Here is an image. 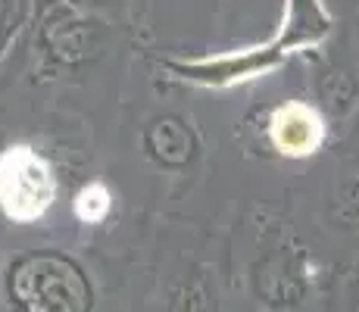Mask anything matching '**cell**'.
Here are the masks:
<instances>
[{
    "mask_svg": "<svg viewBox=\"0 0 359 312\" xmlns=\"http://www.w3.org/2000/svg\"><path fill=\"white\" fill-rule=\"evenodd\" d=\"M57 200V182L47 159L29 144H16L0 154V210L6 219L29 225L44 219Z\"/></svg>",
    "mask_w": 359,
    "mask_h": 312,
    "instance_id": "6da1fadb",
    "label": "cell"
},
{
    "mask_svg": "<svg viewBox=\"0 0 359 312\" xmlns=\"http://www.w3.org/2000/svg\"><path fill=\"white\" fill-rule=\"evenodd\" d=\"M269 131H272L275 147L287 156H309L325 141V122H322V116L300 100H291L275 109Z\"/></svg>",
    "mask_w": 359,
    "mask_h": 312,
    "instance_id": "7a4b0ae2",
    "label": "cell"
},
{
    "mask_svg": "<svg viewBox=\"0 0 359 312\" xmlns=\"http://www.w3.org/2000/svg\"><path fill=\"white\" fill-rule=\"evenodd\" d=\"M109 206H113V194H109L107 184H100V182L85 184L79 194H75V200H72L75 216H79L81 222H88V225L107 219L109 216Z\"/></svg>",
    "mask_w": 359,
    "mask_h": 312,
    "instance_id": "3957f363",
    "label": "cell"
}]
</instances>
